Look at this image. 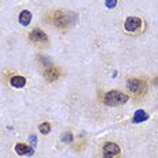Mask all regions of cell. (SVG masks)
I'll list each match as a JSON object with an SVG mask.
<instances>
[{
    "label": "cell",
    "mask_w": 158,
    "mask_h": 158,
    "mask_svg": "<svg viewBox=\"0 0 158 158\" xmlns=\"http://www.w3.org/2000/svg\"><path fill=\"white\" fill-rule=\"evenodd\" d=\"M127 101H128V95L124 93H120L117 90L108 91L104 95V104L108 105V106H116V105L126 104Z\"/></svg>",
    "instance_id": "obj_1"
},
{
    "label": "cell",
    "mask_w": 158,
    "mask_h": 158,
    "mask_svg": "<svg viewBox=\"0 0 158 158\" xmlns=\"http://www.w3.org/2000/svg\"><path fill=\"white\" fill-rule=\"evenodd\" d=\"M49 21L53 23L56 27H60V29H64V27H68L71 23V19H70V14L64 11H55L52 12L51 16H49Z\"/></svg>",
    "instance_id": "obj_2"
},
{
    "label": "cell",
    "mask_w": 158,
    "mask_h": 158,
    "mask_svg": "<svg viewBox=\"0 0 158 158\" xmlns=\"http://www.w3.org/2000/svg\"><path fill=\"white\" fill-rule=\"evenodd\" d=\"M127 89L131 91V93L142 95L147 91V83L143 81V79L131 78V79H128V82H127Z\"/></svg>",
    "instance_id": "obj_3"
},
{
    "label": "cell",
    "mask_w": 158,
    "mask_h": 158,
    "mask_svg": "<svg viewBox=\"0 0 158 158\" xmlns=\"http://www.w3.org/2000/svg\"><path fill=\"white\" fill-rule=\"evenodd\" d=\"M29 38L33 44H37V45H45L48 42V37L41 29H33L29 34Z\"/></svg>",
    "instance_id": "obj_4"
},
{
    "label": "cell",
    "mask_w": 158,
    "mask_h": 158,
    "mask_svg": "<svg viewBox=\"0 0 158 158\" xmlns=\"http://www.w3.org/2000/svg\"><path fill=\"white\" fill-rule=\"evenodd\" d=\"M120 154V147L113 142H106L102 147V156L104 158H114Z\"/></svg>",
    "instance_id": "obj_5"
},
{
    "label": "cell",
    "mask_w": 158,
    "mask_h": 158,
    "mask_svg": "<svg viewBox=\"0 0 158 158\" xmlns=\"http://www.w3.org/2000/svg\"><path fill=\"white\" fill-rule=\"evenodd\" d=\"M142 27V21H140L138 16H130V18L126 19L124 22V29L130 33H135Z\"/></svg>",
    "instance_id": "obj_6"
},
{
    "label": "cell",
    "mask_w": 158,
    "mask_h": 158,
    "mask_svg": "<svg viewBox=\"0 0 158 158\" xmlns=\"http://www.w3.org/2000/svg\"><path fill=\"white\" fill-rule=\"evenodd\" d=\"M44 77H45L47 81L53 82V81H56V79H59V77H60V71H59V68H56V67H49V68L45 70Z\"/></svg>",
    "instance_id": "obj_7"
},
{
    "label": "cell",
    "mask_w": 158,
    "mask_h": 158,
    "mask_svg": "<svg viewBox=\"0 0 158 158\" xmlns=\"http://www.w3.org/2000/svg\"><path fill=\"white\" fill-rule=\"evenodd\" d=\"M15 151L19 156H33V153H34L33 147H29L27 144H25V143H16Z\"/></svg>",
    "instance_id": "obj_8"
},
{
    "label": "cell",
    "mask_w": 158,
    "mask_h": 158,
    "mask_svg": "<svg viewBox=\"0 0 158 158\" xmlns=\"http://www.w3.org/2000/svg\"><path fill=\"white\" fill-rule=\"evenodd\" d=\"M10 83H11V86L21 89V87H25L26 79H25V77H21V75H14V77L10 79Z\"/></svg>",
    "instance_id": "obj_9"
},
{
    "label": "cell",
    "mask_w": 158,
    "mask_h": 158,
    "mask_svg": "<svg viewBox=\"0 0 158 158\" xmlns=\"http://www.w3.org/2000/svg\"><path fill=\"white\" fill-rule=\"evenodd\" d=\"M149 118V114L146 113L143 109H138L136 112H135L134 114V118H132V123L135 124H139V123H143L144 120H147Z\"/></svg>",
    "instance_id": "obj_10"
},
{
    "label": "cell",
    "mask_w": 158,
    "mask_h": 158,
    "mask_svg": "<svg viewBox=\"0 0 158 158\" xmlns=\"http://www.w3.org/2000/svg\"><path fill=\"white\" fill-rule=\"evenodd\" d=\"M31 21V12L27 11V10H23V11L19 14V23L23 25V26H27Z\"/></svg>",
    "instance_id": "obj_11"
},
{
    "label": "cell",
    "mask_w": 158,
    "mask_h": 158,
    "mask_svg": "<svg viewBox=\"0 0 158 158\" xmlns=\"http://www.w3.org/2000/svg\"><path fill=\"white\" fill-rule=\"evenodd\" d=\"M38 130H40V132H41V134L47 135V134H49V132H51V124H49L48 121H45V123L40 124Z\"/></svg>",
    "instance_id": "obj_12"
},
{
    "label": "cell",
    "mask_w": 158,
    "mask_h": 158,
    "mask_svg": "<svg viewBox=\"0 0 158 158\" xmlns=\"http://www.w3.org/2000/svg\"><path fill=\"white\" fill-rule=\"evenodd\" d=\"M105 4L108 8H114L117 6V0H105Z\"/></svg>",
    "instance_id": "obj_13"
},
{
    "label": "cell",
    "mask_w": 158,
    "mask_h": 158,
    "mask_svg": "<svg viewBox=\"0 0 158 158\" xmlns=\"http://www.w3.org/2000/svg\"><path fill=\"white\" fill-rule=\"evenodd\" d=\"M72 140V135L71 134H65L63 136V142H71Z\"/></svg>",
    "instance_id": "obj_14"
},
{
    "label": "cell",
    "mask_w": 158,
    "mask_h": 158,
    "mask_svg": "<svg viewBox=\"0 0 158 158\" xmlns=\"http://www.w3.org/2000/svg\"><path fill=\"white\" fill-rule=\"evenodd\" d=\"M30 142H31V146H34V144L37 143V138H35V136H30Z\"/></svg>",
    "instance_id": "obj_15"
}]
</instances>
